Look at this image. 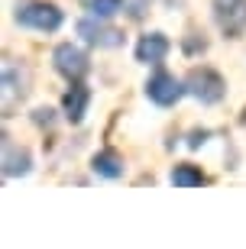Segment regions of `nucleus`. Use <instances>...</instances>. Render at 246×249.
<instances>
[{"label": "nucleus", "mask_w": 246, "mask_h": 249, "mask_svg": "<svg viewBox=\"0 0 246 249\" xmlns=\"http://www.w3.org/2000/svg\"><path fill=\"white\" fill-rule=\"evenodd\" d=\"M17 26L23 29H36V33H55V29L65 23V13L55 3H46V0H29V3H19L17 13Z\"/></svg>", "instance_id": "nucleus-1"}, {"label": "nucleus", "mask_w": 246, "mask_h": 249, "mask_svg": "<svg viewBox=\"0 0 246 249\" xmlns=\"http://www.w3.org/2000/svg\"><path fill=\"white\" fill-rule=\"evenodd\" d=\"M33 172V156L26 146H13L10 136H3V175L7 178H23Z\"/></svg>", "instance_id": "nucleus-9"}, {"label": "nucleus", "mask_w": 246, "mask_h": 249, "mask_svg": "<svg viewBox=\"0 0 246 249\" xmlns=\"http://www.w3.org/2000/svg\"><path fill=\"white\" fill-rule=\"evenodd\" d=\"M88 13L100 19H114L117 13H123V0H88Z\"/></svg>", "instance_id": "nucleus-13"}, {"label": "nucleus", "mask_w": 246, "mask_h": 249, "mask_svg": "<svg viewBox=\"0 0 246 249\" xmlns=\"http://www.w3.org/2000/svg\"><path fill=\"white\" fill-rule=\"evenodd\" d=\"M185 88H188V94H191L194 101L208 104V107L210 104H220L224 94H227V81L220 78V71H214V68H208V65L191 68L188 78H185Z\"/></svg>", "instance_id": "nucleus-2"}, {"label": "nucleus", "mask_w": 246, "mask_h": 249, "mask_svg": "<svg viewBox=\"0 0 246 249\" xmlns=\"http://www.w3.org/2000/svg\"><path fill=\"white\" fill-rule=\"evenodd\" d=\"M123 10H127L130 19H143L149 10V0H123Z\"/></svg>", "instance_id": "nucleus-14"}, {"label": "nucleus", "mask_w": 246, "mask_h": 249, "mask_svg": "<svg viewBox=\"0 0 246 249\" xmlns=\"http://www.w3.org/2000/svg\"><path fill=\"white\" fill-rule=\"evenodd\" d=\"M91 172L97 178H107V181H117V178L127 175V159L120 156L117 149H100L97 156L91 159Z\"/></svg>", "instance_id": "nucleus-10"}, {"label": "nucleus", "mask_w": 246, "mask_h": 249, "mask_svg": "<svg viewBox=\"0 0 246 249\" xmlns=\"http://www.w3.org/2000/svg\"><path fill=\"white\" fill-rule=\"evenodd\" d=\"M52 65H55V71L62 74V78H68V81H81L84 74L91 71L88 52H84V49H78L75 42H62V46H55Z\"/></svg>", "instance_id": "nucleus-6"}, {"label": "nucleus", "mask_w": 246, "mask_h": 249, "mask_svg": "<svg viewBox=\"0 0 246 249\" xmlns=\"http://www.w3.org/2000/svg\"><path fill=\"white\" fill-rule=\"evenodd\" d=\"M75 29H78V36L94 49H120L123 46V33H120L117 26H110L107 19H100V17H81L75 23Z\"/></svg>", "instance_id": "nucleus-3"}, {"label": "nucleus", "mask_w": 246, "mask_h": 249, "mask_svg": "<svg viewBox=\"0 0 246 249\" xmlns=\"http://www.w3.org/2000/svg\"><path fill=\"white\" fill-rule=\"evenodd\" d=\"M88 107H91V88L81 81H72V88L65 91L62 97V113L68 123H81L84 113H88Z\"/></svg>", "instance_id": "nucleus-8"}, {"label": "nucleus", "mask_w": 246, "mask_h": 249, "mask_svg": "<svg viewBox=\"0 0 246 249\" xmlns=\"http://www.w3.org/2000/svg\"><path fill=\"white\" fill-rule=\"evenodd\" d=\"M214 23L230 39H240L246 33V0H210Z\"/></svg>", "instance_id": "nucleus-5"}, {"label": "nucleus", "mask_w": 246, "mask_h": 249, "mask_svg": "<svg viewBox=\"0 0 246 249\" xmlns=\"http://www.w3.org/2000/svg\"><path fill=\"white\" fill-rule=\"evenodd\" d=\"M185 94H188V88H185V81H178L172 71H159L149 74L146 81V97L155 104V107H175V104L182 101Z\"/></svg>", "instance_id": "nucleus-4"}, {"label": "nucleus", "mask_w": 246, "mask_h": 249, "mask_svg": "<svg viewBox=\"0 0 246 249\" xmlns=\"http://www.w3.org/2000/svg\"><path fill=\"white\" fill-rule=\"evenodd\" d=\"M33 120L39 123V126H52V110H49V107H39V110H33Z\"/></svg>", "instance_id": "nucleus-16"}, {"label": "nucleus", "mask_w": 246, "mask_h": 249, "mask_svg": "<svg viewBox=\"0 0 246 249\" xmlns=\"http://www.w3.org/2000/svg\"><path fill=\"white\" fill-rule=\"evenodd\" d=\"M208 136H210V129H191L188 133V149H201L208 142Z\"/></svg>", "instance_id": "nucleus-15"}, {"label": "nucleus", "mask_w": 246, "mask_h": 249, "mask_svg": "<svg viewBox=\"0 0 246 249\" xmlns=\"http://www.w3.org/2000/svg\"><path fill=\"white\" fill-rule=\"evenodd\" d=\"M169 181H172L175 188H201V185H208V175H204L198 165H191V162H178V165L169 172Z\"/></svg>", "instance_id": "nucleus-12"}, {"label": "nucleus", "mask_w": 246, "mask_h": 249, "mask_svg": "<svg viewBox=\"0 0 246 249\" xmlns=\"http://www.w3.org/2000/svg\"><path fill=\"white\" fill-rule=\"evenodd\" d=\"M204 49H208V42H204V39H185V52H188V55L204 52Z\"/></svg>", "instance_id": "nucleus-17"}, {"label": "nucleus", "mask_w": 246, "mask_h": 249, "mask_svg": "<svg viewBox=\"0 0 246 249\" xmlns=\"http://www.w3.org/2000/svg\"><path fill=\"white\" fill-rule=\"evenodd\" d=\"M169 52H172V42H169L165 33H146L136 42V62L139 65H162Z\"/></svg>", "instance_id": "nucleus-7"}, {"label": "nucleus", "mask_w": 246, "mask_h": 249, "mask_svg": "<svg viewBox=\"0 0 246 249\" xmlns=\"http://www.w3.org/2000/svg\"><path fill=\"white\" fill-rule=\"evenodd\" d=\"M3 101H7V110H10V104H13V97H26V91H29V71L23 68V65H13V62H7L3 65Z\"/></svg>", "instance_id": "nucleus-11"}]
</instances>
